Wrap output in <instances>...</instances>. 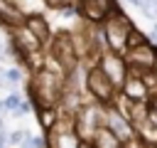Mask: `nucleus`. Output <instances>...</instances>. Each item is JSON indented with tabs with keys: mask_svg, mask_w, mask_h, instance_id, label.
<instances>
[{
	"mask_svg": "<svg viewBox=\"0 0 157 148\" xmlns=\"http://www.w3.org/2000/svg\"><path fill=\"white\" fill-rule=\"evenodd\" d=\"M20 101H22V99H20V94H15V91H12V94H7V99L2 101V106H5L7 111H15V109L20 106Z\"/></svg>",
	"mask_w": 157,
	"mask_h": 148,
	"instance_id": "18",
	"label": "nucleus"
},
{
	"mask_svg": "<svg viewBox=\"0 0 157 148\" xmlns=\"http://www.w3.org/2000/svg\"><path fill=\"white\" fill-rule=\"evenodd\" d=\"M76 10L81 12V17H86L91 25H101L105 17L120 12L115 0H78Z\"/></svg>",
	"mask_w": 157,
	"mask_h": 148,
	"instance_id": "7",
	"label": "nucleus"
},
{
	"mask_svg": "<svg viewBox=\"0 0 157 148\" xmlns=\"http://www.w3.org/2000/svg\"><path fill=\"white\" fill-rule=\"evenodd\" d=\"M140 12L150 20H157V0H140Z\"/></svg>",
	"mask_w": 157,
	"mask_h": 148,
	"instance_id": "16",
	"label": "nucleus"
},
{
	"mask_svg": "<svg viewBox=\"0 0 157 148\" xmlns=\"http://www.w3.org/2000/svg\"><path fill=\"white\" fill-rule=\"evenodd\" d=\"M125 64H128V72H137V74H145V72H152L155 62H157V47L150 42L145 44H137V47H128L125 49Z\"/></svg>",
	"mask_w": 157,
	"mask_h": 148,
	"instance_id": "5",
	"label": "nucleus"
},
{
	"mask_svg": "<svg viewBox=\"0 0 157 148\" xmlns=\"http://www.w3.org/2000/svg\"><path fill=\"white\" fill-rule=\"evenodd\" d=\"M0 86H2V84H0Z\"/></svg>",
	"mask_w": 157,
	"mask_h": 148,
	"instance_id": "32",
	"label": "nucleus"
},
{
	"mask_svg": "<svg viewBox=\"0 0 157 148\" xmlns=\"http://www.w3.org/2000/svg\"><path fill=\"white\" fill-rule=\"evenodd\" d=\"M125 2H130L132 7H137V10H140V0H125Z\"/></svg>",
	"mask_w": 157,
	"mask_h": 148,
	"instance_id": "28",
	"label": "nucleus"
},
{
	"mask_svg": "<svg viewBox=\"0 0 157 148\" xmlns=\"http://www.w3.org/2000/svg\"><path fill=\"white\" fill-rule=\"evenodd\" d=\"M25 25H27L29 32L42 42V47H47V44L52 42V30H49V22H47L44 17H39V15H27V17H25Z\"/></svg>",
	"mask_w": 157,
	"mask_h": 148,
	"instance_id": "13",
	"label": "nucleus"
},
{
	"mask_svg": "<svg viewBox=\"0 0 157 148\" xmlns=\"http://www.w3.org/2000/svg\"><path fill=\"white\" fill-rule=\"evenodd\" d=\"M91 148H125V143L105 126V123H101V126H96V131L91 133Z\"/></svg>",
	"mask_w": 157,
	"mask_h": 148,
	"instance_id": "11",
	"label": "nucleus"
},
{
	"mask_svg": "<svg viewBox=\"0 0 157 148\" xmlns=\"http://www.w3.org/2000/svg\"><path fill=\"white\" fill-rule=\"evenodd\" d=\"M49 47H52V59H54V62H56L64 72L74 69V67L81 62L78 49H76V44H74V37H69L66 32H61V35L52 37Z\"/></svg>",
	"mask_w": 157,
	"mask_h": 148,
	"instance_id": "4",
	"label": "nucleus"
},
{
	"mask_svg": "<svg viewBox=\"0 0 157 148\" xmlns=\"http://www.w3.org/2000/svg\"><path fill=\"white\" fill-rule=\"evenodd\" d=\"M120 94L125 99H132V101H145L150 99V89H147V81H145V74H137V72H128L123 86H120Z\"/></svg>",
	"mask_w": 157,
	"mask_h": 148,
	"instance_id": "10",
	"label": "nucleus"
},
{
	"mask_svg": "<svg viewBox=\"0 0 157 148\" xmlns=\"http://www.w3.org/2000/svg\"><path fill=\"white\" fill-rule=\"evenodd\" d=\"M150 39H152V42H157V22H155V27H152V35H150Z\"/></svg>",
	"mask_w": 157,
	"mask_h": 148,
	"instance_id": "26",
	"label": "nucleus"
},
{
	"mask_svg": "<svg viewBox=\"0 0 157 148\" xmlns=\"http://www.w3.org/2000/svg\"><path fill=\"white\" fill-rule=\"evenodd\" d=\"M5 79H7V81H20V79H22V72H20V69H7V72H5Z\"/></svg>",
	"mask_w": 157,
	"mask_h": 148,
	"instance_id": "22",
	"label": "nucleus"
},
{
	"mask_svg": "<svg viewBox=\"0 0 157 148\" xmlns=\"http://www.w3.org/2000/svg\"><path fill=\"white\" fill-rule=\"evenodd\" d=\"M103 123L123 141V143H130L132 138H135V128H132V123L128 121V116L115 106V104H103Z\"/></svg>",
	"mask_w": 157,
	"mask_h": 148,
	"instance_id": "6",
	"label": "nucleus"
},
{
	"mask_svg": "<svg viewBox=\"0 0 157 148\" xmlns=\"http://www.w3.org/2000/svg\"><path fill=\"white\" fill-rule=\"evenodd\" d=\"M64 91V74L59 72H49V67H39L32 74V86H29V96L34 109L37 106H59Z\"/></svg>",
	"mask_w": 157,
	"mask_h": 148,
	"instance_id": "1",
	"label": "nucleus"
},
{
	"mask_svg": "<svg viewBox=\"0 0 157 148\" xmlns=\"http://www.w3.org/2000/svg\"><path fill=\"white\" fill-rule=\"evenodd\" d=\"M2 148H7V146H2Z\"/></svg>",
	"mask_w": 157,
	"mask_h": 148,
	"instance_id": "31",
	"label": "nucleus"
},
{
	"mask_svg": "<svg viewBox=\"0 0 157 148\" xmlns=\"http://www.w3.org/2000/svg\"><path fill=\"white\" fill-rule=\"evenodd\" d=\"M98 67L108 74V79L113 81V86L120 91L125 76H128V64H125V57L118 54V52H110V49H103L101 57H98Z\"/></svg>",
	"mask_w": 157,
	"mask_h": 148,
	"instance_id": "8",
	"label": "nucleus"
},
{
	"mask_svg": "<svg viewBox=\"0 0 157 148\" xmlns=\"http://www.w3.org/2000/svg\"><path fill=\"white\" fill-rule=\"evenodd\" d=\"M145 42H150V37L132 27V30H130V35H128V47H137V44H145Z\"/></svg>",
	"mask_w": 157,
	"mask_h": 148,
	"instance_id": "17",
	"label": "nucleus"
},
{
	"mask_svg": "<svg viewBox=\"0 0 157 148\" xmlns=\"http://www.w3.org/2000/svg\"><path fill=\"white\" fill-rule=\"evenodd\" d=\"M0 17L5 20V25L10 22V27H12V25H17V22H25L27 15H25L12 0H0Z\"/></svg>",
	"mask_w": 157,
	"mask_h": 148,
	"instance_id": "14",
	"label": "nucleus"
},
{
	"mask_svg": "<svg viewBox=\"0 0 157 148\" xmlns=\"http://www.w3.org/2000/svg\"><path fill=\"white\" fill-rule=\"evenodd\" d=\"M20 148H34V146H32V141H29V133H27V136L22 138V143H20Z\"/></svg>",
	"mask_w": 157,
	"mask_h": 148,
	"instance_id": "24",
	"label": "nucleus"
},
{
	"mask_svg": "<svg viewBox=\"0 0 157 148\" xmlns=\"http://www.w3.org/2000/svg\"><path fill=\"white\" fill-rule=\"evenodd\" d=\"M32 106H34V104H29V101H20V106L15 109V116H25V113H29Z\"/></svg>",
	"mask_w": 157,
	"mask_h": 148,
	"instance_id": "21",
	"label": "nucleus"
},
{
	"mask_svg": "<svg viewBox=\"0 0 157 148\" xmlns=\"http://www.w3.org/2000/svg\"><path fill=\"white\" fill-rule=\"evenodd\" d=\"M142 148H157V141H150V143H142Z\"/></svg>",
	"mask_w": 157,
	"mask_h": 148,
	"instance_id": "27",
	"label": "nucleus"
},
{
	"mask_svg": "<svg viewBox=\"0 0 157 148\" xmlns=\"http://www.w3.org/2000/svg\"><path fill=\"white\" fill-rule=\"evenodd\" d=\"M25 136H27V131H15V133H10V136H7V143H15V146H20Z\"/></svg>",
	"mask_w": 157,
	"mask_h": 148,
	"instance_id": "20",
	"label": "nucleus"
},
{
	"mask_svg": "<svg viewBox=\"0 0 157 148\" xmlns=\"http://www.w3.org/2000/svg\"><path fill=\"white\" fill-rule=\"evenodd\" d=\"M86 91H88L98 104H110L118 89L113 86V81L108 79V74H105V72L98 67V62H96V64H91V67L86 69Z\"/></svg>",
	"mask_w": 157,
	"mask_h": 148,
	"instance_id": "3",
	"label": "nucleus"
},
{
	"mask_svg": "<svg viewBox=\"0 0 157 148\" xmlns=\"http://www.w3.org/2000/svg\"><path fill=\"white\" fill-rule=\"evenodd\" d=\"M2 146H7V133L0 128V148H2Z\"/></svg>",
	"mask_w": 157,
	"mask_h": 148,
	"instance_id": "25",
	"label": "nucleus"
},
{
	"mask_svg": "<svg viewBox=\"0 0 157 148\" xmlns=\"http://www.w3.org/2000/svg\"><path fill=\"white\" fill-rule=\"evenodd\" d=\"M10 42L25 54V59H29V57H34V54H39V52L44 49L42 42L29 32V27H27L25 22H17V25L10 27Z\"/></svg>",
	"mask_w": 157,
	"mask_h": 148,
	"instance_id": "9",
	"label": "nucleus"
},
{
	"mask_svg": "<svg viewBox=\"0 0 157 148\" xmlns=\"http://www.w3.org/2000/svg\"><path fill=\"white\" fill-rule=\"evenodd\" d=\"M37 118L44 131H49L56 123V106H37Z\"/></svg>",
	"mask_w": 157,
	"mask_h": 148,
	"instance_id": "15",
	"label": "nucleus"
},
{
	"mask_svg": "<svg viewBox=\"0 0 157 148\" xmlns=\"http://www.w3.org/2000/svg\"><path fill=\"white\" fill-rule=\"evenodd\" d=\"M130 30H132V22H130L123 12H115V15L105 17V20L101 22V35H103L105 49L118 52V54H125Z\"/></svg>",
	"mask_w": 157,
	"mask_h": 148,
	"instance_id": "2",
	"label": "nucleus"
},
{
	"mask_svg": "<svg viewBox=\"0 0 157 148\" xmlns=\"http://www.w3.org/2000/svg\"><path fill=\"white\" fill-rule=\"evenodd\" d=\"M74 0H44V5L47 7H54V10H61V7H66V5H71Z\"/></svg>",
	"mask_w": 157,
	"mask_h": 148,
	"instance_id": "19",
	"label": "nucleus"
},
{
	"mask_svg": "<svg viewBox=\"0 0 157 148\" xmlns=\"http://www.w3.org/2000/svg\"><path fill=\"white\" fill-rule=\"evenodd\" d=\"M49 148H83V138L76 133V128L49 133Z\"/></svg>",
	"mask_w": 157,
	"mask_h": 148,
	"instance_id": "12",
	"label": "nucleus"
},
{
	"mask_svg": "<svg viewBox=\"0 0 157 148\" xmlns=\"http://www.w3.org/2000/svg\"><path fill=\"white\" fill-rule=\"evenodd\" d=\"M152 74H155V76H157V62H155V67H152Z\"/></svg>",
	"mask_w": 157,
	"mask_h": 148,
	"instance_id": "29",
	"label": "nucleus"
},
{
	"mask_svg": "<svg viewBox=\"0 0 157 148\" xmlns=\"http://www.w3.org/2000/svg\"><path fill=\"white\" fill-rule=\"evenodd\" d=\"M0 59H2V49H0Z\"/></svg>",
	"mask_w": 157,
	"mask_h": 148,
	"instance_id": "30",
	"label": "nucleus"
},
{
	"mask_svg": "<svg viewBox=\"0 0 157 148\" xmlns=\"http://www.w3.org/2000/svg\"><path fill=\"white\" fill-rule=\"evenodd\" d=\"M29 141L34 148H47V138H42V136H29Z\"/></svg>",
	"mask_w": 157,
	"mask_h": 148,
	"instance_id": "23",
	"label": "nucleus"
}]
</instances>
